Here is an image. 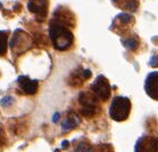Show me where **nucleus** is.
Listing matches in <instances>:
<instances>
[{
	"mask_svg": "<svg viewBox=\"0 0 158 152\" xmlns=\"http://www.w3.org/2000/svg\"><path fill=\"white\" fill-rule=\"evenodd\" d=\"M133 23H134V17H133L132 15L122 13V14H118L115 17L110 29H114L115 26H118V29L116 30V32H118L119 34H123V32L127 31L129 28H131L133 25Z\"/></svg>",
	"mask_w": 158,
	"mask_h": 152,
	"instance_id": "obj_7",
	"label": "nucleus"
},
{
	"mask_svg": "<svg viewBox=\"0 0 158 152\" xmlns=\"http://www.w3.org/2000/svg\"><path fill=\"white\" fill-rule=\"evenodd\" d=\"M80 104L82 105L81 113L82 116L90 118L96 114L97 109L99 106V100L92 92H82L79 97Z\"/></svg>",
	"mask_w": 158,
	"mask_h": 152,
	"instance_id": "obj_3",
	"label": "nucleus"
},
{
	"mask_svg": "<svg viewBox=\"0 0 158 152\" xmlns=\"http://www.w3.org/2000/svg\"><path fill=\"white\" fill-rule=\"evenodd\" d=\"M49 36L55 49L57 51H66L73 45L74 36L72 31L67 26L63 25L56 21L50 22L49 26Z\"/></svg>",
	"mask_w": 158,
	"mask_h": 152,
	"instance_id": "obj_1",
	"label": "nucleus"
},
{
	"mask_svg": "<svg viewBox=\"0 0 158 152\" xmlns=\"http://www.w3.org/2000/svg\"><path fill=\"white\" fill-rule=\"evenodd\" d=\"M131 112V101L124 96H116L109 106V116L115 121H124Z\"/></svg>",
	"mask_w": 158,
	"mask_h": 152,
	"instance_id": "obj_2",
	"label": "nucleus"
},
{
	"mask_svg": "<svg viewBox=\"0 0 158 152\" xmlns=\"http://www.w3.org/2000/svg\"><path fill=\"white\" fill-rule=\"evenodd\" d=\"M0 6H1V4H0Z\"/></svg>",
	"mask_w": 158,
	"mask_h": 152,
	"instance_id": "obj_19",
	"label": "nucleus"
},
{
	"mask_svg": "<svg viewBox=\"0 0 158 152\" xmlns=\"http://www.w3.org/2000/svg\"><path fill=\"white\" fill-rule=\"evenodd\" d=\"M134 152H158V136L142 135L135 143Z\"/></svg>",
	"mask_w": 158,
	"mask_h": 152,
	"instance_id": "obj_5",
	"label": "nucleus"
},
{
	"mask_svg": "<svg viewBox=\"0 0 158 152\" xmlns=\"http://www.w3.org/2000/svg\"><path fill=\"white\" fill-rule=\"evenodd\" d=\"M11 103H13V97L11 96H6V97H4L0 101V104L2 105V106H8Z\"/></svg>",
	"mask_w": 158,
	"mask_h": 152,
	"instance_id": "obj_15",
	"label": "nucleus"
},
{
	"mask_svg": "<svg viewBox=\"0 0 158 152\" xmlns=\"http://www.w3.org/2000/svg\"><path fill=\"white\" fill-rule=\"evenodd\" d=\"M123 45L130 51H135L139 46V41H138V38H135V37H129L127 39L123 40Z\"/></svg>",
	"mask_w": 158,
	"mask_h": 152,
	"instance_id": "obj_12",
	"label": "nucleus"
},
{
	"mask_svg": "<svg viewBox=\"0 0 158 152\" xmlns=\"http://www.w3.org/2000/svg\"><path fill=\"white\" fill-rule=\"evenodd\" d=\"M80 118L79 116H76L75 113H72V114H69L66 117V119L63 121V125H61V128L64 132H67V130H71L73 128H75L77 125L80 123Z\"/></svg>",
	"mask_w": 158,
	"mask_h": 152,
	"instance_id": "obj_10",
	"label": "nucleus"
},
{
	"mask_svg": "<svg viewBox=\"0 0 158 152\" xmlns=\"http://www.w3.org/2000/svg\"><path fill=\"white\" fill-rule=\"evenodd\" d=\"M144 91L149 97L158 101V71H152L144 81Z\"/></svg>",
	"mask_w": 158,
	"mask_h": 152,
	"instance_id": "obj_6",
	"label": "nucleus"
},
{
	"mask_svg": "<svg viewBox=\"0 0 158 152\" xmlns=\"http://www.w3.org/2000/svg\"><path fill=\"white\" fill-rule=\"evenodd\" d=\"M149 64H150L152 68H157V66H158V56H157V55H154V56L150 58Z\"/></svg>",
	"mask_w": 158,
	"mask_h": 152,
	"instance_id": "obj_16",
	"label": "nucleus"
},
{
	"mask_svg": "<svg viewBox=\"0 0 158 152\" xmlns=\"http://www.w3.org/2000/svg\"><path fill=\"white\" fill-rule=\"evenodd\" d=\"M8 49V32L0 31V56H5Z\"/></svg>",
	"mask_w": 158,
	"mask_h": 152,
	"instance_id": "obj_11",
	"label": "nucleus"
},
{
	"mask_svg": "<svg viewBox=\"0 0 158 152\" xmlns=\"http://www.w3.org/2000/svg\"><path fill=\"white\" fill-rule=\"evenodd\" d=\"M58 119H59V113H56L54 116V118H52V121H54V123H57Z\"/></svg>",
	"mask_w": 158,
	"mask_h": 152,
	"instance_id": "obj_17",
	"label": "nucleus"
},
{
	"mask_svg": "<svg viewBox=\"0 0 158 152\" xmlns=\"http://www.w3.org/2000/svg\"><path fill=\"white\" fill-rule=\"evenodd\" d=\"M17 83H18V87L23 91L24 94L34 95L38 92V86H39L38 80H32L30 79L29 77L21 76L18 77Z\"/></svg>",
	"mask_w": 158,
	"mask_h": 152,
	"instance_id": "obj_8",
	"label": "nucleus"
},
{
	"mask_svg": "<svg viewBox=\"0 0 158 152\" xmlns=\"http://www.w3.org/2000/svg\"><path fill=\"white\" fill-rule=\"evenodd\" d=\"M90 91L92 92L99 101L106 102L108 98L110 97L111 91L110 85L107 78L104 76H99L97 79L94 80V83L90 86Z\"/></svg>",
	"mask_w": 158,
	"mask_h": 152,
	"instance_id": "obj_4",
	"label": "nucleus"
},
{
	"mask_svg": "<svg viewBox=\"0 0 158 152\" xmlns=\"http://www.w3.org/2000/svg\"><path fill=\"white\" fill-rule=\"evenodd\" d=\"M74 152H92V146L88 144V142H81L75 148Z\"/></svg>",
	"mask_w": 158,
	"mask_h": 152,
	"instance_id": "obj_14",
	"label": "nucleus"
},
{
	"mask_svg": "<svg viewBox=\"0 0 158 152\" xmlns=\"http://www.w3.org/2000/svg\"><path fill=\"white\" fill-rule=\"evenodd\" d=\"M67 146H69V142L67 141L63 142V149H67Z\"/></svg>",
	"mask_w": 158,
	"mask_h": 152,
	"instance_id": "obj_18",
	"label": "nucleus"
},
{
	"mask_svg": "<svg viewBox=\"0 0 158 152\" xmlns=\"http://www.w3.org/2000/svg\"><path fill=\"white\" fill-rule=\"evenodd\" d=\"M92 152H114V149L109 144H99L92 148Z\"/></svg>",
	"mask_w": 158,
	"mask_h": 152,
	"instance_id": "obj_13",
	"label": "nucleus"
},
{
	"mask_svg": "<svg viewBox=\"0 0 158 152\" xmlns=\"http://www.w3.org/2000/svg\"><path fill=\"white\" fill-rule=\"evenodd\" d=\"M27 7L33 14L36 15L39 21H43V18L47 16L48 2L47 1H30Z\"/></svg>",
	"mask_w": 158,
	"mask_h": 152,
	"instance_id": "obj_9",
	"label": "nucleus"
}]
</instances>
